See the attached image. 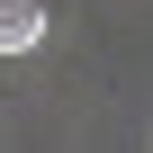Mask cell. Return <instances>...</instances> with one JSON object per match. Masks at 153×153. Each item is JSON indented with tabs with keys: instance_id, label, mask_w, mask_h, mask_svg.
I'll return each instance as SVG.
<instances>
[{
	"instance_id": "cell-1",
	"label": "cell",
	"mask_w": 153,
	"mask_h": 153,
	"mask_svg": "<svg viewBox=\"0 0 153 153\" xmlns=\"http://www.w3.org/2000/svg\"><path fill=\"white\" fill-rule=\"evenodd\" d=\"M45 45V9H27V0H0V54H27Z\"/></svg>"
}]
</instances>
